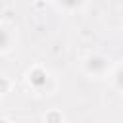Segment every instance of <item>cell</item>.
<instances>
[{
    "mask_svg": "<svg viewBox=\"0 0 123 123\" xmlns=\"http://www.w3.org/2000/svg\"><path fill=\"white\" fill-rule=\"evenodd\" d=\"M58 4H60V8H63L67 12H73V10H79L85 4V0H58Z\"/></svg>",
    "mask_w": 123,
    "mask_h": 123,
    "instance_id": "3957f363",
    "label": "cell"
},
{
    "mask_svg": "<svg viewBox=\"0 0 123 123\" xmlns=\"http://www.w3.org/2000/svg\"><path fill=\"white\" fill-rule=\"evenodd\" d=\"M108 67H110V62H108L104 56H90V58H86V62H85L86 73H88V75H94V77L104 75V73L108 71Z\"/></svg>",
    "mask_w": 123,
    "mask_h": 123,
    "instance_id": "6da1fadb",
    "label": "cell"
},
{
    "mask_svg": "<svg viewBox=\"0 0 123 123\" xmlns=\"http://www.w3.org/2000/svg\"><path fill=\"white\" fill-rule=\"evenodd\" d=\"M46 81H48V75H46V71L42 67H33L29 71V83L35 88H42L46 85Z\"/></svg>",
    "mask_w": 123,
    "mask_h": 123,
    "instance_id": "7a4b0ae2",
    "label": "cell"
},
{
    "mask_svg": "<svg viewBox=\"0 0 123 123\" xmlns=\"http://www.w3.org/2000/svg\"><path fill=\"white\" fill-rule=\"evenodd\" d=\"M113 85L123 92V67H119V69L115 71V75H113Z\"/></svg>",
    "mask_w": 123,
    "mask_h": 123,
    "instance_id": "277c9868",
    "label": "cell"
}]
</instances>
